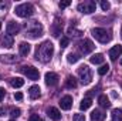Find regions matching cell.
I'll use <instances>...</instances> for the list:
<instances>
[{"instance_id": "obj_14", "label": "cell", "mask_w": 122, "mask_h": 121, "mask_svg": "<svg viewBox=\"0 0 122 121\" xmlns=\"http://www.w3.org/2000/svg\"><path fill=\"white\" fill-rule=\"evenodd\" d=\"M122 54V46H114L111 50H109V57H111V60H117L119 56Z\"/></svg>"}, {"instance_id": "obj_38", "label": "cell", "mask_w": 122, "mask_h": 121, "mask_svg": "<svg viewBox=\"0 0 122 121\" xmlns=\"http://www.w3.org/2000/svg\"><path fill=\"white\" fill-rule=\"evenodd\" d=\"M119 63H121V66H122V59H121V61H119Z\"/></svg>"}, {"instance_id": "obj_32", "label": "cell", "mask_w": 122, "mask_h": 121, "mask_svg": "<svg viewBox=\"0 0 122 121\" xmlns=\"http://www.w3.org/2000/svg\"><path fill=\"white\" fill-rule=\"evenodd\" d=\"M70 3H71L70 0H64V1H60V4H58V6H60V9H65V7H68V6H70Z\"/></svg>"}, {"instance_id": "obj_13", "label": "cell", "mask_w": 122, "mask_h": 121, "mask_svg": "<svg viewBox=\"0 0 122 121\" xmlns=\"http://www.w3.org/2000/svg\"><path fill=\"white\" fill-rule=\"evenodd\" d=\"M6 30H7V34L13 36V34H17V33L20 31V26H19L16 22H9V23H7Z\"/></svg>"}, {"instance_id": "obj_28", "label": "cell", "mask_w": 122, "mask_h": 121, "mask_svg": "<svg viewBox=\"0 0 122 121\" xmlns=\"http://www.w3.org/2000/svg\"><path fill=\"white\" fill-rule=\"evenodd\" d=\"M68 34H70V36H75V37H78V36H81V34H82V31L70 27V29H68Z\"/></svg>"}, {"instance_id": "obj_19", "label": "cell", "mask_w": 122, "mask_h": 121, "mask_svg": "<svg viewBox=\"0 0 122 121\" xmlns=\"http://www.w3.org/2000/svg\"><path fill=\"white\" fill-rule=\"evenodd\" d=\"M29 94H30V97L33 100L38 98L40 97V87L38 86H31L30 88H29Z\"/></svg>"}, {"instance_id": "obj_39", "label": "cell", "mask_w": 122, "mask_h": 121, "mask_svg": "<svg viewBox=\"0 0 122 121\" xmlns=\"http://www.w3.org/2000/svg\"><path fill=\"white\" fill-rule=\"evenodd\" d=\"M0 30H1V23H0Z\"/></svg>"}, {"instance_id": "obj_29", "label": "cell", "mask_w": 122, "mask_h": 121, "mask_svg": "<svg viewBox=\"0 0 122 121\" xmlns=\"http://www.w3.org/2000/svg\"><path fill=\"white\" fill-rule=\"evenodd\" d=\"M101 9H102L104 11L109 10V9H111V4H109V1H105V0H102V1H101Z\"/></svg>"}, {"instance_id": "obj_10", "label": "cell", "mask_w": 122, "mask_h": 121, "mask_svg": "<svg viewBox=\"0 0 122 121\" xmlns=\"http://www.w3.org/2000/svg\"><path fill=\"white\" fill-rule=\"evenodd\" d=\"M60 107L62 110H70L72 107V97L71 95H64L60 100Z\"/></svg>"}, {"instance_id": "obj_2", "label": "cell", "mask_w": 122, "mask_h": 121, "mask_svg": "<svg viewBox=\"0 0 122 121\" xmlns=\"http://www.w3.org/2000/svg\"><path fill=\"white\" fill-rule=\"evenodd\" d=\"M41 34H43L41 23H38L37 20H31L29 23H26V36H29L31 38H37Z\"/></svg>"}, {"instance_id": "obj_7", "label": "cell", "mask_w": 122, "mask_h": 121, "mask_svg": "<svg viewBox=\"0 0 122 121\" xmlns=\"http://www.w3.org/2000/svg\"><path fill=\"white\" fill-rule=\"evenodd\" d=\"M20 70H21V73H23L24 76H27V78H30L33 81L38 80V77H40L38 70H37L36 67H33V66H24V67H21Z\"/></svg>"}, {"instance_id": "obj_27", "label": "cell", "mask_w": 122, "mask_h": 121, "mask_svg": "<svg viewBox=\"0 0 122 121\" xmlns=\"http://www.w3.org/2000/svg\"><path fill=\"white\" fill-rule=\"evenodd\" d=\"M10 116H11L13 118H17V117H20V116H21V110H20V108H11Z\"/></svg>"}, {"instance_id": "obj_20", "label": "cell", "mask_w": 122, "mask_h": 121, "mask_svg": "<svg viewBox=\"0 0 122 121\" xmlns=\"http://www.w3.org/2000/svg\"><path fill=\"white\" fill-rule=\"evenodd\" d=\"M91 105H92V100L90 98V97H87V98H84V100L81 101V104H80V108H81L82 111H85V110H88Z\"/></svg>"}, {"instance_id": "obj_35", "label": "cell", "mask_w": 122, "mask_h": 121, "mask_svg": "<svg viewBox=\"0 0 122 121\" xmlns=\"http://www.w3.org/2000/svg\"><path fill=\"white\" fill-rule=\"evenodd\" d=\"M14 98L20 101V100H23V94H21V93H16V94H14Z\"/></svg>"}, {"instance_id": "obj_26", "label": "cell", "mask_w": 122, "mask_h": 121, "mask_svg": "<svg viewBox=\"0 0 122 121\" xmlns=\"http://www.w3.org/2000/svg\"><path fill=\"white\" fill-rule=\"evenodd\" d=\"M108 71H109V66H108V64H102V66L98 68V74H99V76H105Z\"/></svg>"}, {"instance_id": "obj_1", "label": "cell", "mask_w": 122, "mask_h": 121, "mask_svg": "<svg viewBox=\"0 0 122 121\" xmlns=\"http://www.w3.org/2000/svg\"><path fill=\"white\" fill-rule=\"evenodd\" d=\"M54 54V46L51 41H44L41 43L37 50H36V59L41 63H48Z\"/></svg>"}, {"instance_id": "obj_31", "label": "cell", "mask_w": 122, "mask_h": 121, "mask_svg": "<svg viewBox=\"0 0 122 121\" xmlns=\"http://www.w3.org/2000/svg\"><path fill=\"white\" fill-rule=\"evenodd\" d=\"M72 121H85V116L84 114H75L72 117Z\"/></svg>"}, {"instance_id": "obj_8", "label": "cell", "mask_w": 122, "mask_h": 121, "mask_svg": "<svg viewBox=\"0 0 122 121\" xmlns=\"http://www.w3.org/2000/svg\"><path fill=\"white\" fill-rule=\"evenodd\" d=\"M94 49H95V46H94V43L90 38H85V40H82L80 43V50H81L82 54H90Z\"/></svg>"}, {"instance_id": "obj_24", "label": "cell", "mask_w": 122, "mask_h": 121, "mask_svg": "<svg viewBox=\"0 0 122 121\" xmlns=\"http://www.w3.org/2000/svg\"><path fill=\"white\" fill-rule=\"evenodd\" d=\"M0 60L3 61V63H14V61H17L16 59V56H0Z\"/></svg>"}, {"instance_id": "obj_15", "label": "cell", "mask_w": 122, "mask_h": 121, "mask_svg": "<svg viewBox=\"0 0 122 121\" xmlns=\"http://www.w3.org/2000/svg\"><path fill=\"white\" fill-rule=\"evenodd\" d=\"M19 51H20V54L21 56H29L31 51V47L29 43H26V41H23V43H20L19 44Z\"/></svg>"}, {"instance_id": "obj_40", "label": "cell", "mask_w": 122, "mask_h": 121, "mask_svg": "<svg viewBox=\"0 0 122 121\" xmlns=\"http://www.w3.org/2000/svg\"><path fill=\"white\" fill-rule=\"evenodd\" d=\"M121 37H122V29H121Z\"/></svg>"}, {"instance_id": "obj_4", "label": "cell", "mask_w": 122, "mask_h": 121, "mask_svg": "<svg viewBox=\"0 0 122 121\" xmlns=\"http://www.w3.org/2000/svg\"><path fill=\"white\" fill-rule=\"evenodd\" d=\"M92 36L95 37V40H98L99 43H108V41H111V38H112V36H111V33L108 30H105V29H99V27H97V29H94L92 30Z\"/></svg>"}, {"instance_id": "obj_36", "label": "cell", "mask_w": 122, "mask_h": 121, "mask_svg": "<svg viewBox=\"0 0 122 121\" xmlns=\"http://www.w3.org/2000/svg\"><path fill=\"white\" fill-rule=\"evenodd\" d=\"M6 6H7V3H6V1H0V9H4Z\"/></svg>"}, {"instance_id": "obj_30", "label": "cell", "mask_w": 122, "mask_h": 121, "mask_svg": "<svg viewBox=\"0 0 122 121\" xmlns=\"http://www.w3.org/2000/svg\"><path fill=\"white\" fill-rule=\"evenodd\" d=\"M68 44H70V38H68V37H62L61 41H60V46L64 49V47H67Z\"/></svg>"}, {"instance_id": "obj_11", "label": "cell", "mask_w": 122, "mask_h": 121, "mask_svg": "<svg viewBox=\"0 0 122 121\" xmlns=\"http://www.w3.org/2000/svg\"><path fill=\"white\" fill-rule=\"evenodd\" d=\"M47 116H48L53 121H60L61 120V113L58 111V108H56V107H50V108L47 110Z\"/></svg>"}, {"instance_id": "obj_12", "label": "cell", "mask_w": 122, "mask_h": 121, "mask_svg": "<svg viewBox=\"0 0 122 121\" xmlns=\"http://www.w3.org/2000/svg\"><path fill=\"white\" fill-rule=\"evenodd\" d=\"M13 44H14V37H13V36H10V34L1 36V46H3V47L10 49V47H13Z\"/></svg>"}, {"instance_id": "obj_17", "label": "cell", "mask_w": 122, "mask_h": 121, "mask_svg": "<svg viewBox=\"0 0 122 121\" xmlns=\"http://www.w3.org/2000/svg\"><path fill=\"white\" fill-rule=\"evenodd\" d=\"M105 120V114L99 110H94L91 113V121H104Z\"/></svg>"}, {"instance_id": "obj_3", "label": "cell", "mask_w": 122, "mask_h": 121, "mask_svg": "<svg viewBox=\"0 0 122 121\" xmlns=\"http://www.w3.org/2000/svg\"><path fill=\"white\" fill-rule=\"evenodd\" d=\"M14 13L19 16V17H30L34 14V6L30 4V3H23V4H19L16 6L14 9Z\"/></svg>"}, {"instance_id": "obj_37", "label": "cell", "mask_w": 122, "mask_h": 121, "mask_svg": "<svg viewBox=\"0 0 122 121\" xmlns=\"http://www.w3.org/2000/svg\"><path fill=\"white\" fill-rule=\"evenodd\" d=\"M0 116H4V108L3 107H0Z\"/></svg>"}, {"instance_id": "obj_9", "label": "cell", "mask_w": 122, "mask_h": 121, "mask_svg": "<svg viewBox=\"0 0 122 121\" xmlns=\"http://www.w3.org/2000/svg\"><path fill=\"white\" fill-rule=\"evenodd\" d=\"M44 78H46V84L50 86V87L57 86V84H58V80H60L58 76H57L56 73H51V71H50V73H46V77H44Z\"/></svg>"}, {"instance_id": "obj_5", "label": "cell", "mask_w": 122, "mask_h": 121, "mask_svg": "<svg viewBox=\"0 0 122 121\" xmlns=\"http://www.w3.org/2000/svg\"><path fill=\"white\" fill-rule=\"evenodd\" d=\"M78 76H80L81 83H82L84 86H87V84H90V83H91L92 71H91V68H90L88 66H81V67L78 68Z\"/></svg>"}, {"instance_id": "obj_25", "label": "cell", "mask_w": 122, "mask_h": 121, "mask_svg": "<svg viewBox=\"0 0 122 121\" xmlns=\"http://www.w3.org/2000/svg\"><path fill=\"white\" fill-rule=\"evenodd\" d=\"M78 60H80L78 54H72V53H70V54L67 56V61H68L70 64H74V63H77Z\"/></svg>"}, {"instance_id": "obj_21", "label": "cell", "mask_w": 122, "mask_h": 121, "mask_svg": "<svg viewBox=\"0 0 122 121\" xmlns=\"http://www.w3.org/2000/svg\"><path fill=\"white\" fill-rule=\"evenodd\" d=\"M65 87L67 88H75L77 87V80L72 76H68L67 80H65Z\"/></svg>"}, {"instance_id": "obj_33", "label": "cell", "mask_w": 122, "mask_h": 121, "mask_svg": "<svg viewBox=\"0 0 122 121\" xmlns=\"http://www.w3.org/2000/svg\"><path fill=\"white\" fill-rule=\"evenodd\" d=\"M29 121H43V120L38 117V114H31V117H30Z\"/></svg>"}, {"instance_id": "obj_16", "label": "cell", "mask_w": 122, "mask_h": 121, "mask_svg": "<svg viewBox=\"0 0 122 121\" xmlns=\"http://www.w3.org/2000/svg\"><path fill=\"white\" fill-rule=\"evenodd\" d=\"M9 83H10V86L14 87V88H20V87L24 86V80L20 78V77H13V78H10Z\"/></svg>"}, {"instance_id": "obj_34", "label": "cell", "mask_w": 122, "mask_h": 121, "mask_svg": "<svg viewBox=\"0 0 122 121\" xmlns=\"http://www.w3.org/2000/svg\"><path fill=\"white\" fill-rule=\"evenodd\" d=\"M4 95H6V91H4V88H1V87H0V101H3Z\"/></svg>"}, {"instance_id": "obj_18", "label": "cell", "mask_w": 122, "mask_h": 121, "mask_svg": "<svg viewBox=\"0 0 122 121\" xmlns=\"http://www.w3.org/2000/svg\"><path fill=\"white\" fill-rule=\"evenodd\" d=\"M98 103H99V105H101V107H104V108H109V107H111L109 98H108L107 95H104V94L98 97Z\"/></svg>"}, {"instance_id": "obj_41", "label": "cell", "mask_w": 122, "mask_h": 121, "mask_svg": "<svg viewBox=\"0 0 122 121\" xmlns=\"http://www.w3.org/2000/svg\"><path fill=\"white\" fill-rule=\"evenodd\" d=\"M10 121H16V120H10Z\"/></svg>"}, {"instance_id": "obj_23", "label": "cell", "mask_w": 122, "mask_h": 121, "mask_svg": "<svg viewBox=\"0 0 122 121\" xmlns=\"http://www.w3.org/2000/svg\"><path fill=\"white\" fill-rule=\"evenodd\" d=\"M111 118H112V121H122V110L115 108L111 114Z\"/></svg>"}, {"instance_id": "obj_6", "label": "cell", "mask_w": 122, "mask_h": 121, "mask_svg": "<svg viewBox=\"0 0 122 121\" xmlns=\"http://www.w3.org/2000/svg\"><path fill=\"white\" fill-rule=\"evenodd\" d=\"M77 9H78V11H81V13H84V14H91V13L95 11L97 4H95V1H92V0H87V1H84V3H80Z\"/></svg>"}, {"instance_id": "obj_22", "label": "cell", "mask_w": 122, "mask_h": 121, "mask_svg": "<svg viewBox=\"0 0 122 121\" xmlns=\"http://www.w3.org/2000/svg\"><path fill=\"white\" fill-rule=\"evenodd\" d=\"M90 60H91L92 64H102V63H104V54L97 53V54H94V56H92Z\"/></svg>"}]
</instances>
